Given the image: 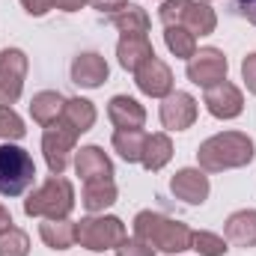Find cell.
Returning <instances> with one entry per match:
<instances>
[{
    "mask_svg": "<svg viewBox=\"0 0 256 256\" xmlns=\"http://www.w3.org/2000/svg\"><path fill=\"white\" fill-rule=\"evenodd\" d=\"M196 161L202 170L208 173H220V170H232V167H244L254 161V140L242 131H224L208 137L200 149H196Z\"/></svg>",
    "mask_w": 256,
    "mask_h": 256,
    "instance_id": "1",
    "label": "cell"
},
{
    "mask_svg": "<svg viewBox=\"0 0 256 256\" xmlns=\"http://www.w3.org/2000/svg\"><path fill=\"white\" fill-rule=\"evenodd\" d=\"M191 226L182 220H173L158 212H140L134 218V236L146 242L149 248H158L164 254H182L191 250Z\"/></svg>",
    "mask_w": 256,
    "mask_h": 256,
    "instance_id": "2",
    "label": "cell"
},
{
    "mask_svg": "<svg viewBox=\"0 0 256 256\" xmlns=\"http://www.w3.org/2000/svg\"><path fill=\"white\" fill-rule=\"evenodd\" d=\"M72 208H74V188L63 176H51L45 185H39L24 200V212L30 218H45V220L68 218Z\"/></svg>",
    "mask_w": 256,
    "mask_h": 256,
    "instance_id": "3",
    "label": "cell"
},
{
    "mask_svg": "<svg viewBox=\"0 0 256 256\" xmlns=\"http://www.w3.org/2000/svg\"><path fill=\"white\" fill-rule=\"evenodd\" d=\"M36 179V164L27 149L15 143H0V194L21 196Z\"/></svg>",
    "mask_w": 256,
    "mask_h": 256,
    "instance_id": "4",
    "label": "cell"
},
{
    "mask_svg": "<svg viewBox=\"0 0 256 256\" xmlns=\"http://www.w3.org/2000/svg\"><path fill=\"white\" fill-rule=\"evenodd\" d=\"M158 18L164 21V27H185L194 36H208L218 27V15L212 6L196 3V0H164L158 9Z\"/></svg>",
    "mask_w": 256,
    "mask_h": 256,
    "instance_id": "5",
    "label": "cell"
},
{
    "mask_svg": "<svg viewBox=\"0 0 256 256\" xmlns=\"http://www.w3.org/2000/svg\"><path fill=\"white\" fill-rule=\"evenodd\" d=\"M126 238V224L110 214H90L80 224H74V242L86 250H116Z\"/></svg>",
    "mask_w": 256,
    "mask_h": 256,
    "instance_id": "6",
    "label": "cell"
},
{
    "mask_svg": "<svg viewBox=\"0 0 256 256\" xmlns=\"http://www.w3.org/2000/svg\"><path fill=\"white\" fill-rule=\"evenodd\" d=\"M74 140H78V131L68 126L66 120H57L51 126H45V137H42V152H45V161H48V170L54 176H63V170L72 161V152H74Z\"/></svg>",
    "mask_w": 256,
    "mask_h": 256,
    "instance_id": "7",
    "label": "cell"
},
{
    "mask_svg": "<svg viewBox=\"0 0 256 256\" xmlns=\"http://www.w3.org/2000/svg\"><path fill=\"white\" fill-rule=\"evenodd\" d=\"M24 74H27V57L18 48H3L0 51V108H9L18 102L24 90Z\"/></svg>",
    "mask_w": 256,
    "mask_h": 256,
    "instance_id": "8",
    "label": "cell"
},
{
    "mask_svg": "<svg viewBox=\"0 0 256 256\" xmlns=\"http://www.w3.org/2000/svg\"><path fill=\"white\" fill-rule=\"evenodd\" d=\"M188 80L208 90L220 80H226V57L218 48H200L188 60Z\"/></svg>",
    "mask_w": 256,
    "mask_h": 256,
    "instance_id": "9",
    "label": "cell"
},
{
    "mask_svg": "<svg viewBox=\"0 0 256 256\" xmlns=\"http://www.w3.org/2000/svg\"><path fill=\"white\" fill-rule=\"evenodd\" d=\"M202 104H206L208 114L218 116V120H236V116L244 110L242 90H238L236 84H230V80H220V84L208 86L206 96H202Z\"/></svg>",
    "mask_w": 256,
    "mask_h": 256,
    "instance_id": "10",
    "label": "cell"
},
{
    "mask_svg": "<svg viewBox=\"0 0 256 256\" xmlns=\"http://www.w3.org/2000/svg\"><path fill=\"white\" fill-rule=\"evenodd\" d=\"M194 120H196V98L191 92L176 90V92H170L161 102V122H164V128L185 131V128L194 126Z\"/></svg>",
    "mask_w": 256,
    "mask_h": 256,
    "instance_id": "11",
    "label": "cell"
},
{
    "mask_svg": "<svg viewBox=\"0 0 256 256\" xmlns=\"http://www.w3.org/2000/svg\"><path fill=\"white\" fill-rule=\"evenodd\" d=\"M134 80L140 86V92L152 96V98H167L173 92V72L170 66L161 63L158 57H152L149 63H143L134 72Z\"/></svg>",
    "mask_w": 256,
    "mask_h": 256,
    "instance_id": "12",
    "label": "cell"
},
{
    "mask_svg": "<svg viewBox=\"0 0 256 256\" xmlns=\"http://www.w3.org/2000/svg\"><path fill=\"white\" fill-rule=\"evenodd\" d=\"M74 170L84 179V185L86 182H110L114 179V164L98 146H84L74 155Z\"/></svg>",
    "mask_w": 256,
    "mask_h": 256,
    "instance_id": "13",
    "label": "cell"
},
{
    "mask_svg": "<svg viewBox=\"0 0 256 256\" xmlns=\"http://www.w3.org/2000/svg\"><path fill=\"white\" fill-rule=\"evenodd\" d=\"M170 191L176 194L179 200L191 202V206H200V202H206V196H208V176H206L202 170L185 167V170H179V173L173 176Z\"/></svg>",
    "mask_w": 256,
    "mask_h": 256,
    "instance_id": "14",
    "label": "cell"
},
{
    "mask_svg": "<svg viewBox=\"0 0 256 256\" xmlns=\"http://www.w3.org/2000/svg\"><path fill=\"white\" fill-rule=\"evenodd\" d=\"M72 80L84 90H96L108 80V63L102 54H78L72 63Z\"/></svg>",
    "mask_w": 256,
    "mask_h": 256,
    "instance_id": "15",
    "label": "cell"
},
{
    "mask_svg": "<svg viewBox=\"0 0 256 256\" xmlns=\"http://www.w3.org/2000/svg\"><path fill=\"white\" fill-rule=\"evenodd\" d=\"M116 57L126 72H137L143 63H149L155 57V51H152L149 36H122L116 45Z\"/></svg>",
    "mask_w": 256,
    "mask_h": 256,
    "instance_id": "16",
    "label": "cell"
},
{
    "mask_svg": "<svg viewBox=\"0 0 256 256\" xmlns=\"http://www.w3.org/2000/svg\"><path fill=\"white\" fill-rule=\"evenodd\" d=\"M108 116L110 122L122 131H134V128H143L146 122V110L131 98V96H114L110 104H108Z\"/></svg>",
    "mask_w": 256,
    "mask_h": 256,
    "instance_id": "17",
    "label": "cell"
},
{
    "mask_svg": "<svg viewBox=\"0 0 256 256\" xmlns=\"http://www.w3.org/2000/svg\"><path fill=\"white\" fill-rule=\"evenodd\" d=\"M224 236H226V242H232L238 248H256V212L244 208V212L230 214L226 226H224Z\"/></svg>",
    "mask_w": 256,
    "mask_h": 256,
    "instance_id": "18",
    "label": "cell"
},
{
    "mask_svg": "<svg viewBox=\"0 0 256 256\" xmlns=\"http://www.w3.org/2000/svg\"><path fill=\"white\" fill-rule=\"evenodd\" d=\"M66 98L54 90H45V92H36L33 102H30V116L39 122V126H51L63 116Z\"/></svg>",
    "mask_w": 256,
    "mask_h": 256,
    "instance_id": "19",
    "label": "cell"
},
{
    "mask_svg": "<svg viewBox=\"0 0 256 256\" xmlns=\"http://www.w3.org/2000/svg\"><path fill=\"white\" fill-rule=\"evenodd\" d=\"M80 202H84V208L90 214H98L108 206H114L116 202V185H114V179L110 182H86L84 194H80Z\"/></svg>",
    "mask_w": 256,
    "mask_h": 256,
    "instance_id": "20",
    "label": "cell"
},
{
    "mask_svg": "<svg viewBox=\"0 0 256 256\" xmlns=\"http://www.w3.org/2000/svg\"><path fill=\"white\" fill-rule=\"evenodd\" d=\"M39 236H42V242H45L51 250H66V248L74 244V224H72L68 218H60V220H42Z\"/></svg>",
    "mask_w": 256,
    "mask_h": 256,
    "instance_id": "21",
    "label": "cell"
},
{
    "mask_svg": "<svg viewBox=\"0 0 256 256\" xmlns=\"http://www.w3.org/2000/svg\"><path fill=\"white\" fill-rule=\"evenodd\" d=\"M170 158H173V143H170V137H167V134H149V137H146V146H143L140 164L155 173V170H161Z\"/></svg>",
    "mask_w": 256,
    "mask_h": 256,
    "instance_id": "22",
    "label": "cell"
},
{
    "mask_svg": "<svg viewBox=\"0 0 256 256\" xmlns=\"http://www.w3.org/2000/svg\"><path fill=\"white\" fill-rule=\"evenodd\" d=\"M146 131L143 128H134V131H122V128H116V134H114V149L120 152V158L128 161V164H134V161H140L143 158V146H146Z\"/></svg>",
    "mask_w": 256,
    "mask_h": 256,
    "instance_id": "23",
    "label": "cell"
},
{
    "mask_svg": "<svg viewBox=\"0 0 256 256\" xmlns=\"http://www.w3.org/2000/svg\"><path fill=\"white\" fill-rule=\"evenodd\" d=\"M60 120H66L78 134H84V131H90L92 122H96V108L86 98H66V108H63V116Z\"/></svg>",
    "mask_w": 256,
    "mask_h": 256,
    "instance_id": "24",
    "label": "cell"
},
{
    "mask_svg": "<svg viewBox=\"0 0 256 256\" xmlns=\"http://www.w3.org/2000/svg\"><path fill=\"white\" fill-rule=\"evenodd\" d=\"M110 21H114V27L122 36H146L149 33V15L140 6H131V3H128L120 15H114Z\"/></svg>",
    "mask_w": 256,
    "mask_h": 256,
    "instance_id": "25",
    "label": "cell"
},
{
    "mask_svg": "<svg viewBox=\"0 0 256 256\" xmlns=\"http://www.w3.org/2000/svg\"><path fill=\"white\" fill-rule=\"evenodd\" d=\"M164 42L182 60H191L194 54H196V36H194L191 30H185V27H164Z\"/></svg>",
    "mask_w": 256,
    "mask_h": 256,
    "instance_id": "26",
    "label": "cell"
},
{
    "mask_svg": "<svg viewBox=\"0 0 256 256\" xmlns=\"http://www.w3.org/2000/svg\"><path fill=\"white\" fill-rule=\"evenodd\" d=\"M30 254V236L18 226H9L0 232V256H27Z\"/></svg>",
    "mask_w": 256,
    "mask_h": 256,
    "instance_id": "27",
    "label": "cell"
},
{
    "mask_svg": "<svg viewBox=\"0 0 256 256\" xmlns=\"http://www.w3.org/2000/svg\"><path fill=\"white\" fill-rule=\"evenodd\" d=\"M191 250H196L200 256H224L230 248H226V238L202 230V232H191Z\"/></svg>",
    "mask_w": 256,
    "mask_h": 256,
    "instance_id": "28",
    "label": "cell"
},
{
    "mask_svg": "<svg viewBox=\"0 0 256 256\" xmlns=\"http://www.w3.org/2000/svg\"><path fill=\"white\" fill-rule=\"evenodd\" d=\"M24 134H27L24 120H21L12 108H0V137H3L6 143H12V140H21Z\"/></svg>",
    "mask_w": 256,
    "mask_h": 256,
    "instance_id": "29",
    "label": "cell"
},
{
    "mask_svg": "<svg viewBox=\"0 0 256 256\" xmlns=\"http://www.w3.org/2000/svg\"><path fill=\"white\" fill-rule=\"evenodd\" d=\"M116 256H155V250L134 236V238H122V244L116 248Z\"/></svg>",
    "mask_w": 256,
    "mask_h": 256,
    "instance_id": "30",
    "label": "cell"
},
{
    "mask_svg": "<svg viewBox=\"0 0 256 256\" xmlns=\"http://www.w3.org/2000/svg\"><path fill=\"white\" fill-rule=\"evenodd\" d=\"M90 6L96 9V12H102V15H120L122 9L128 6V0H90Z\"/></svg>",
    "mask_w": 256,
    "mask_h": 256,
    "instance_id": "31",
    "label": "cell"
},
{
    "mask_svg": "<svg viewBox=\"0 0 256 256\" xmlns=\"http://www.w3.org/2000/svg\"><path fill=\"white\" fill-rule=\"evenodd\" d=\"M242 74H244L248 90L256 96V54H248V57H244V63H242Z\"/></svg>",
    "mask_w": 256,
    "mask_h": 256,
    "instance_id": "32",
    "label": "cell"
},
{
    "mask_svg": "<svg viewBox=\"0 0 256 256\" xmlns=\"http://www.w3.org/2000/svg\"><path fill=\"white\" fill-rule=\"evenodd\" d=\"M24 3V9H27V15H45L48 9H54V0H21Z\"/></svg>",
    "mask_w": 256,
    "mask_h": 256,
    "instance_id": "33",
    "label": "cell"
},
{
    "mask_svg": "<svg viewBox=\"0 0 256 256\" xmlns=\"http://www.w3.org/2000/svg\"><path fill=\"white\" fill-rule=\"evenodd\" d=\"M236 9H238L242 18H248L256 27V0H236Z\"/></svg>",
    "mask_w": 256,
    "mask_h": 256,
    "instance_id": "34",
    "label": "cell"
},
{
    "mask_svg": "<svg viewBox=\"0 0 256 256\" xmlns=\"http://www.w3.org/2000/svg\"><path fill=\"white\" fill-rule=\"evenodd\" d=\"M84 3H90V0H54V6L63 9V12H78Z\"/></svg>",
    "mask_w": 256,
    "mask_h": 256,
    "instance_id": "35",
    "label": "cell"
},
{
    "mask_svg": "<svg viewBox=\"0 0 256 256\" xmlns=\"http://www.w3.org/2000/svg\"><path fill=\"white\" fill-rule=\"evenodd\" d=\"M12 226V214H9V208L6 206H0V232L3 230H9Z\"/></svg>",
    "mask_w": 256,
    "mask_h": 256,
    "instance_id": "36",
    "label": "cell"
}]
</instances>
